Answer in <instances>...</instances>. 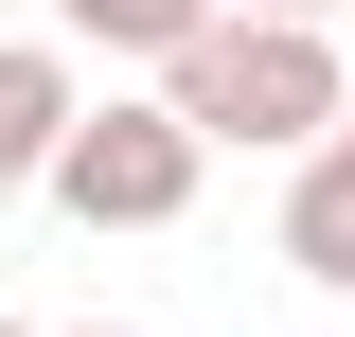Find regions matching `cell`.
I'll return each mask as SVG.
<instances>
[{"instance_id":"6","label":"cell","mask_w":355,"mask_h":337,"mask_svg":"<svg viewBox=\"0 0 355 337\" xmlns=\"http://www.w3.org/2000/svg\"><path fill=\"white\" fill-rule=\"evenodd\" d=\"M266 18H338V0H266Z\"/></svg>"},{"instance_id":"4","label":"cell","mask_w":355,"mask_h":337,"mask_svg":"<svg viewBox=\"0 0 355 337\" xmlns=\"http://www.w3.org/2000/svg\"><path fill=\"white\" fill-rule=\"evenodd\" d=\"M284 266L355 302V107H338V125L302 142V160H284Z\"/></svg>"},{"instance_id":"7","label":"cell","mask_w":355,"mask_h":337,"mask_svg":"<svg viewBox=\"0 0 355 337\" xmlns=\"http://www.w3.org/2000/svg\"><path fill=\"white\" fill-rule=\"evenodd\" d=\"M89 337H142V320H89Z\"/></svg>"},{"instance_id":"2","label":"cell","mask_w":355,"mask_h":337,"mask_svg":"<svg viewBox=\"0 0 355 337\" xmlns=\"http://www.w3.org/2000/svg\"><path fill=\"white\" fill-rule=\"evenodd\" d=\"M196 178H214V142L178 125L160 89H89L36 196L71 213V231H178V213H196Z\"/></svg>"},{"instance_id":"3","label":"cell","mask_w":355,"mask_h":337,"mask_svg":"<svg viewBox=\"0 0 355 337\" xmlns=\"http://www.w3.org/2000/svg\"><path fill=\"white\" fill-rule=\"evenodd\" d=\"M71 107H89L71 36H0V196H36V178H53V142H71Z\"/></svg>"},{"instance_id":"8","label":"cell","mask_w":355,"mask_h":337,"mask_svg":"<svg viewBox=\"0 0 355 337\" xmlns=\"http://www.w3.org/2000/svg\"><path fill=\"white\" fill-rule=\"evenodd\" d=\"M0 337H36V320H0Z\"/></svg>"},{"instance_id":"5","label":"cell","mask_w":355,"mask_h":337,"mask_svg":"<svg viewBox=\"0 0 355 337\" xmlns=\"http://www.w3.org/2000/svg\"><path fill=\"white\" fill-rule=\"evenodd\" d=\"M196 18H214V0H53V36H71V53H107V71H160Z\"/></svg>"},{"instance_id":"1","label":"cell","mask_w":355,"mask_h":337,"mask_svg":"<svg viewBox=\"0 0 355 337\" xmlns=\"http://www.w3.org/2000/svg\"><path fill=\"white\" fill-rule=\"evenodd\" d=\"M160 107L214 142V160H302V142L355 107V53H338V18H266V0H214L196 36L160 53Z\"/></svg>"}]
</instances>
